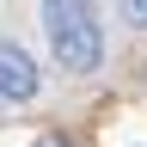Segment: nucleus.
Wrapping results in <instances>:
<instances>
[{
	"instance_id": "1",
	"label": "nucleus",
	"mask_w": 147,
	"mask_h": 147,
	"mask_svg": "<svg viewBox=\"0 0 147 147\" xmlns=\"http://www.w3.org/2000/svg\"><path fill=\"white\" fill-rule=\"evenodd\" d=\"M43 31H49V49L67 74H98L104 25L92 12V0H43Z\"/></svg>"
},
{
	"instance_id": "2",
	"label": "nucleus",
	"mask_w": 147,
	"mask_h": 147,
	"mask_svg": "<svg viewBox=\"0 0 147 147\" xmlns=\"http://www.w3.org/2000/svg\"><path fill=\"white\" fill-rule=\"evenodd\" d=\"M37 61L18 43H6V37H0V110H18V104H31L37 98Z\"/></svg>"
},
{
	"instance_id": "3",
	"label": "nucleus",
	"mask_w": 147,
	"mask_h": 147,
	"mask_svg": "<svg viewBox=\"0 0 147 147\" xmlns=\"http://www.w3.org/2000/svg\"><path fill=\"white\" fill-rule=\"evenodd\" d=\"M129 25H147V0H129Z\"/></svg>"
},
{
	"instance_id": "4",
	"label": "nucleus",
	"mask_w": 147,
	"mask_h": 147,
	"mask_svg": "<svg viewBox=\"0 0 147 147\" xmlns=\"http://www.w3.org/2000/svg\"><path fill=\"white\" fill-rule=\"evenodd\" d=\"M37 147H67V141H61V135H43V141H37Z\"/></svg>"
}]
</instances>
